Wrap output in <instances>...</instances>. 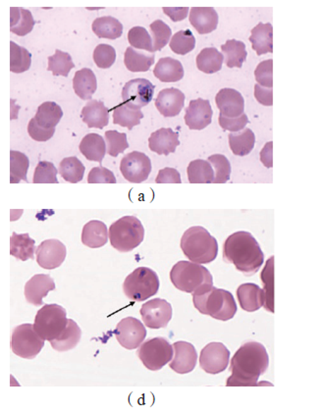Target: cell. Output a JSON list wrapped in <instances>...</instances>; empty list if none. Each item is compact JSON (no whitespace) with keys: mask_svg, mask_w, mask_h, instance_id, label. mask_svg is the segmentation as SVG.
<instances>
[{"mask_svg":"<svg viewBox=\"0 0 317 412\" xmlns=\"http://www.w3.org/2000/svg\"><path fill=\"white\" fill-rule=\"evenodd\" d=\"M270 366V357L263 343L247 342L237 350L231 360L227 387H255Z\"/></svg>","mask_w":317,"mask_h":412,"instance_id":"obj_1","label":"cell"},{"mask_svg":"<svg viewBox=\"0 0 317 412\" xmlns=\"http://www.w3.org/2000/svg\"><path fill=\"white\" fill-rule=\"evenodd\" d=\"M223 259L233 264L246 276H252L260 270L265 262V253L252 234L239 231L228 236L223 246Z\"/></svg>","mask_w":317,"mask_h":412,"instance_id":"obj_2","label":"cell"},{"mask_svg":"<svg viewBox=\"0 0 317 412\" xmlns=\"http://www.w3.org/2000/svg\"><path fill=\"white\" fill-rule=\"evenodd\" d=\"M192 302L200 314L228 321L237 314V304L230 292L215 287L192 294Z\"/></svg>","mask_w":317,"mask_h":412,"instance_id":"obj_3","label":"cell"},{"mask_svg":"<svg viewBox=\"0 0 317 412\" xmlns=\"http://www.w3.org/2000/svg\"><path fill=\"white\" fill-rule=\"evenodd\" d=\"M181 248L185 256L195 263L209 264L217 258V239L202 226L188 229L181 239Z\"/></svg>","mask_w":317,"mask_h":412,"instance_id":"obj_4","label":"cell"},{"mask_svg":"<svg viewBox=\"0 0 317 412\" xmlns=\"http://www.w3.org/2000/svg\"><path fill=\"white\" fill-rule=\"evenodd\" d=\"M170 280L175 288L188 294L207 291L213 286L212 275L199 263L179 261L170 271Z\"/></svg>","mask_w":317,"mask_h":412,"instance_id":"obj_5","label":"cell"},{"mask_svg":"<svg viewBox=\"0 0 317 412\" xmlns=\"http://www.w3.org/2000/svg\"><path fill=\"white\" fill-rule=\"evenodd\" d=\"M144 238L143 224L135 216H124L109 228L111 246L119 253H130L143 243Z\"/></svg>","mask_w":317,"mask_h":412,"instance_id":"obj_6","label":"cell"},{"mask_svg":"<svg viewBox=\"0 0 317 412\" xmlns=\"http://www.w3.org/2000/svg\"><path fill=\"white\" fill-rule=\"evenodd\" d=\"M159 285L156 272L148 267H139L127 276L123 283V291L131 301L144 302L157 294Z\"/></svg>","mask_w":317,"mask_h":412,"instance_id":"obj_7","label":"cell"},{"mask_svg":"<svg viewBox=\"0 0 317 412\" xmlns=\"http://www.w3.org/2000/svg\"><path fill=\"white\" fill-rule=\"evenodd\" d=\"M67 312L58 304H45L35 315L34 328L42 339L52 342L67 326Z\"/></svg>","mask_w":317,"mask_h":412,"instance_id":"obj_8","label":"cell"},{"mask_svg":"<svg viewBox=\"0 0 317 412\" xmlns=\"http://www.w3.org/2000/svg\"><path fill=\"white\" fill-rule=\"evenodd\" d=\"M137 355L144 367L159 371L173 360L174 348L166 338H151L139 345Z\"/></svg>","mask_w":317,"mask_h":412,"instance_id":"obj_9","label":"cell"},{"mask_svg":"<svg viewBox=\"0 0 317 412\" xmlns=\"http://www.w3.org/2000/svg\"><path fill=\"white\" fill-rule=\"evenodd\" d=\"M45 345V340L38 334L34 325L22 324L17 326L11 335V350L18 357L33 360Z\"/></svg>","mask_w":317,"mask_h":412,"instance_id":"obj_10","label":"cell"},{"mask_svg":"<svg viewBox=\"0 0 317 412\" xmlns=\"http://www.w3.org/2000/svg\"><path fill=\"white\" fill-rule=\"evenodd\" d=\"M156 86L146 79L129 81L122 90V99L128 108L141 110L152 101Z\"/></svg>","mask_w":317,"mask_h":412,"instance_id":"obj_11","label":"cell"},{"mask_svg":"<svg viewBox=\"0 0 317 412\" xmlns=\"http://www.w3.org/2000/svg\"><path fill=\"white\" fill-rule=\"evenodd\" d=\"M120 171L128 182L143 183L151 174V159L143 152L132 151L122 159Z\"/></svg>","mask_w":317,"mask_h":412,"instance_id":"obj_12","label":"cell"},{"mask_svg":"<svg viewBox=\"0 0 317 412\" xmlns=\"http://www.w3.org/2000/svg\"><path fill=\"white\" fill-rule=\"evenodd\" d=\"M114 333L122 347L129 350L138 348L146 338V329L143 323L131 316L122 319Z\"/></svg>","mask_w":317,"mask_h":412,"instance_id":"obj_13","label":"cell"},{"mask_svg":"<svg viewBox=\"0 0 317 412\" xmlns=\"http://www.w3.org/2000/svg\"><path fill=\"white\" fill-rule=\"evenodd\" d=\"M230 360L229 350L222 343H210L202 350L200 368L204 372L217 375L226 370Z\"/></svg>","mask_w":317,"mask_h":412,"instance_id":"obj_14","label":"cell"},{"mask_svg":"<svg viewBox=\"0 0 317 412\" xmlns=\"http://www.w3.org/2000/svg\"><path fill=\"white\" fill-rule=\"evenodd\" d=\"M141 315L146 327L151 329H161L167 327L172 318V307L162 299H154L146 302L141 309Z\"/></svg>","mask_w":317,"mask_h":412,"instance_id":"obj_15","label":"cell"},{"mask_svg":"<svg viewBox=\"0 0 317 412\" xmlns=\"http://www.w3.org/2000/svg\"><path fill=\"white\" fill-rule=\"evenodd\" d=\"M35 253H37L38 264L42 268L53 270L62 265L67 256V249L62 241L57 239H50V240L42 241L38 246Z\"/></svg>","mask_w":317,"mask_h":412,"instance_id":"obj_16","label":"cell"},{"mask_svg":"<svg viewBox=\"0 0 317 412\" xmlns=\"http://www.w3.org/2000/svg\"><path fill=\"white\" fill-rule=\"evenodd\" d=\"M213 111L209 101L197 98L190 101L185 114V123L191 130H204L212 124Z\"/></svg>","mask_w":317,"mask_h":412,"instance_id":"obj_17","label":"cell"},{"mask_svg":"<svg viewBox=\"0 0 317 412\" xmlns=\"http://www.w3.org/2000/svg\"><path fill=\"white\" fill-rule=\"evenodd\" d=\"M174 357L169 366L174 372L188 374L194 371L197 362V353L192 343L179 341L174 343Z\"/></svg>","mask_w":317,"mask_h":412,"instance_id":"obj_18","label":"cell"},{"mask_svg":"<svg viewBox=\"0 0 317 412\" xmlns=\"http://www.w3.org/2000/svg\"><path fill=\"white\" fill-rule=\"evenodd\" d=\"M215 103L220 114L227 118H238L245 111V101L234 88H222L215 96Z\"/></svg>","mask_w":317,"mask_h":412,"instance_id":"obj_19","label":"cell"},{"mask_svg":"<svg viewBox=\"0 0 317 412\" xmlns=\"http://www.w3.org/2000/svg\"><path fill=\"white\" fill-rule=\"evenodd\" d=\"M54 280L48 274H38L25 285V297L29 304L40 307L44 304V297L48 292L54 291Z\"/></svg>","mask_w":317,"mask_h":412,"instance_id":"obj_20","label":"cell"},{"mask_svg":"<svg viewBox=\"0 0 317 412\" xmlns=\"http://www.w3.org/2000/svg\"><path fill=\"white\" fill-rule=\"evenodd\" d=\"M185 104V95L178 88H164L156 99V108L164 117L179 115Z\"/></svg>","mask_w":317,"mask_h":412,"instance_id":"obj_21","label":"cell"},{"mask_svg":"<svg viewBox=\"0 0 317 412\" xmlns=\"http://www.w3.org/2000/svg\"><path fill=\"white\" fill-rule=\"evenodd\" d=\"M179 144V134L170 128L157 130L149 139V149L157 154L166 156L170 154H174Z\"/></svg>","mask_w":317,"mask_h":412,"instance_id":"obj_22","label":"cell"},{"mask_svg":"<svg viewBox=\"0 0 317 412\" xmlns=\"http://www.w3.org/2000/svg\"><path fill=\"white\" fill-rule=\"evenodd\" d=\"M189 19L200 35L209 34L218 26V14L212 7H192Z\"/></svg>","mask_w":317,"mask_h":412,"instance_id":"obj_23","label":"cell"},{"mask_svg":"<svg viewBox=\"0 0 317 412\" xmlns=\"http://www.w3.org/2000/svg\"><path fill=\"white\" fill-rule=\"evenodd\" d=\"M237 297L241 307L245 311L255 312L265 305V291L255 284L241 285L237 290Z\"/></svg>","mask_w":317,"mask_h":412,"instance_id":"obj_24","label":"cell"},{"mask_svg":"<svg viewBox=\"0 0 317 412\" xmlns=\"http://www.w3.org/2000/svg\"><path fill=\"white\" fill-rule=\"evenodd\" d=\"M83 123L88 128L103 129L109 123V110L105 103L96 99H91L82 109Z\"/></svg>","mask_w":317,"mask_h":412,"instance_id":"obj_25","label":"cell"},{"mask_svg":"<svg viewBox=\"0 0 317 412\" xmlns=\"http://www.w3.org/2000/svg\"><path fill=\"white\" fill-rule=\"evenodd\" d=\"M109 231L105 223L91 220L83 228L82 243L88 248H100L108 244Z\"/></svg>","mask_w":317,"mask_h":412,"instance_id":"obj_26","label":"cell"},{"mask_svg":"<svg viewBox=\"0 0 317 412\" xmlns=\"http://www.w3.org/2000/svg\"><path fill=\"white\" fill-rule=\"evenodd\" d=\"M253 50L258 56L273 52V27L270 23H258L250 37Z\"/></svg>","mask_w":317,"mask_h":412,"instance_id":"obj_27","label":"cell"},{"mask_svg":"<svg viewBox=\"0 0 317 412\" xmlns=\"http://www.w3.org/2000/svg\"><path fill=\"white\" fill-rule=\"evenodd\" d=\"M154 75L162 83H176L184 77V68L179 60L163 57L156 63Z\"/></svg>","mask_w":317,"mask_h":412,"instance_id":"obj_28","label":"cell"},{"mask_svg":"<svg viewBox=\"0 0 317 412\" xmlns=\"http://www.w3.org/2000/svg\"><path fill=\"white\" fill-rule=\"evenodd\" d=\"M79 149L86 159L90 161L98 162L100 164L108 152L105 139L96 133L88 134L87 136L83 137Z\"/></svg>","mask_w":317,"mask_h":412,"instance_id":"obj_29","label":"cell"},{"mask_svg":"<svg viewBox=\"0 0 317 412\" xmlns=\"http://www.w3.org/2000/svg\"><path fill=\"white\" fill-rule=\"evenodd\" d=\"M73 88L76 95L83 101L91 99L98 88V81L91 69L83 68L75 73Z\"/></svg>","mask_w":317,"mask_h":412,"instance_id":"obj_30","label":"cell"},{"mask_svg":"<svg viewBox=\"0 0 317 412\" xmlns=\"http://www.w3.org/2000/svg\"><path fill=\"white\" fill-rule=\"evenodd\" d=\"M81 338H82V331L78 326L77 323L74 320L68 319L67 326L63 331L62 334L50 343L57 352H68V350L77 347Z\"/></svg>","mask_w":317,"mask_h":412,"instance_id":"obj_31","label":"cell"},{"mask_svg":"<svg viewBox=\"0 0 317 412\" xmlns=\"http://www.w3.org/2000/svg\"><path fill=\"white\" fill-rule=\"evenodd\" d=\"M35 241L29 234H12L10 239V254L21 261L34 259L35 253Z\"/></svg>","mask_w":317,"mask_h":412,"instance_id":"obj_32","label":"cell"},{"mask_svg":"<svg viewBox=\"0 0 317 412\" xmlns=\"http://www.w3.org/2000/svg\"><path fill=\"white\" fill-rule=\"evenodd\" d=\"M35 21L29 10L12 7L10 9V30L19 37H25L34 29Z\"/></svg>","mask_w":317,"mask_h":412,"instance_id":"obj_33","label":"cell"},{"mask_svg":"<svg viewBox=\"0 0 317 412\" xmlns=\"http://www.w3.org/2000/svg\"><path fill=\"white\" fill-rule=\"evenodd\" d=\"M91 28L100 39L114 40L119 39L123 34V25L116 18L111 16L96 18Z\"/></svg>","mask_w":317,"mask_h":412,"instance_id":"obj_34","label":"cell"},{"mask_svg":"<svg viewBox=\"0 0 317 412\" xmlns=\"http://www.w3.org/2000/svg\"><path fill=\"white\" fill-rule=\"evenodd\" d=\"M63 116L60 106L52 101L40 104L34 118L40 127L45 129H54Z\"/></svg>","mask_w":317,"mask_h":412,"instance_id":"obj_35","label":"cell"},{"mask_svg":"<svg viewBox=\"0 0 317 412\" xmlns=\"http://www.w3.org/2000/svg\"><path fill=\"white\" fill-rule=\"evenodd\" d=\"M224 55L215 47L204 48L197 56V66L205 74L217 73L221 70Z\"/></svg>","mask_w":317,"mask_h":412,"instance_id":"obj_36","label":"cell"},{"mask_svg":"<svg viewBox=\"0 0 317 412\" xmlns=\"http://www.w3.org/2000/svg\"><path fill=\"white\" fill-rule=\"evenodd\" d=\"M188 179L192 184H207L215 179L214 169L209 161L197 159L189 164L187 169Z\"/></svg>","mask_w":317,"mask_h":412,"instance_id":"obj_37","label":"cell"},{"mask_svg":"<svg viewBox=\"0 0 317 412\" xmlns=\"http://www.w3.org/2000/svg\"><path fill=\"white\" fill-rule=\"evenodd\" d=\"M255 144V136L252 130L246 128L238 133L229 134L231 151L238 156H246L252 152Z\"/></svg>","mask_w":317,"mask_h":412,"instance_id":"obj_38","label":"cell"},{"mask_svg":"<svg viewBox=\"0 0 317 412\" xmlns=\"http://www.w3.org/2000/svg\"><path fill=\"white\" fill-rule=\"evenodd\" d=\"M225 62L229 68H242L243 63L247 60L248 52L246 45L237 40H229L221 45Z\"/></svg>","mask_w":317,"mask_h":412,"instance_id":"obj_39","label":"cell"},{"mask_svg":"<svg viewBox=\"0 0 317 412\" xmlns=\"http://www.w3.org/2000/svg\"><path fill=\"white\" fill-rule=\"evenodd\" d=\"M156 56L146 55V53L138 52L133 47L127 48L125 55H124V63L127 69L131 72H146L154 65Z\"/></svg>","mask_w":317,"mask_h":412,"instance_id":"obj_40","label":"cell"},{"mask_svg":"<svg viewBox=\"0 0 317 412\" xmlns=\"http://www.w3.org/2000/svg\"><path fill=\"white\" fill-rule=\"evenodd\" d=\"M113 123L131 130L141 123L144 118V113L141 110H136L128 108L126 104L121 103L113 109Z\"/></svg>","mask_w":317,"mask_h":412,"instance_id":"obj_41","label":"cell"},{"mask_svg":"<svg viewBox=\"0 0 317 412\" xmlns=\"http://www.w3.org/2000/svg\"><path fill=\"white\" fill-rule=\"evenodd\" d=\"M32 55L25 47L10 42V71L12 73H24L29 70Z\"/></svg>","mask_w":317,"mask_h":412,"instance_id":"obj_42","label":"cell"},{"mask_svg":"<svg viewBox=\"0 0 317 412\" xmlns=\"http://www.w3.org/2000/svg\"><path fill=\"white\" fill-rule=\"evenodd\" d=\"M29 166V159L26 154L16 151H10V183L16 184L22 180L28 182Z\"/></svg>","mask_w":317,"mask_h":412,"instance_id":"obj_43","label":"cell"},{"mask_svg":"<svg viewBox=\"0 0 317 412\" xmlns=\"http://www.w3.org/2000/svg\"><path fill=\"white\" fill-rule=\"evenodd\" d=\"M86 168L80 159L75 156L66 157L59 165L61 177L68 183H79L83 180Z\"/></svg>","mask_w":317,"mask_h":412,"instance_id":"obj_44","label":"cell"},{"mask_svg":"<svg viewBox=\"0 0 317 412\" xmlns=\"http://www.w3.org/2000/svg\"><path fill=\"white\" fill-rule=\"evenodd\" d=\"M73 68H75V64L68 52L57 50L54 55L48 57L47 71L52 72L53 76L68 77Z\"/></svg>","mask_w":317,"mask_h":412,"instance_id":"obj_45","label":"cell"},{"mask_svg":"<svg viewBox=\"0 0 317 412\" xmlns=\"http://www.w3.org/2000/svg\"><path fill=\"white\" fill-rule=\"evenodd\" d=\"M196 47V38L191 30H181L177 32L170 40V48L176 55H186Z\"/></svg>","mask_w":317,"mask_h":412,"instance_id":"obj_46","label":"cell"},{"mask_svg":"<svg viewBox=\"0 0 317 412\" xmlns=\"http://www.w3.org/2000/svg\"><path fill=\"white\" fill-rule=\"evenodd\" d=\"M261 281L265 287V309L274 314V256L268 259L265 268L261 272Z\"/></svg>","mask_w":317,"mask_h":412,"instance_id":"obj_47","label":"cell"},{"mask_svg":"<svg viewBox=\"0 0 317 412\" xmlns=\"http://www.w3.org/2000/svg\"><path fill=\"white\" fill-rule=\"evenodd\" d=\"M151 34L152 42H154V52H159L162 48L166 47L170 42L172 35L171 28L162 20H156L151 24Z\"/></svg>","mask_w":317,"mask_h":412,"instance_id":"obj_48","label":"cell"},{"mask_svg":"<svg viewBox=\"0 0 317 412\" xmlns=\"http://www.w3.org/2000/svg\"><path fill=\"white\" fill-rule=\"evenodd\" d=\"M128 40L131 47L146 50V52H151V55L154 52L152 38L146 28L141 26L132 28L128 33Z\"/></svg>","mask_w":317,"mask_h":412,"instance_id":"obj_49","label":"cell"},{"mask_svg":"<svg viewBox=\"0 0 317 412\" xmlns=\"http://www.w3.org/2000/svg\"><path fill=\"white\" fill-rule=\"evenodd\" d=\"M207 161L210 162L214 169V182L217 184L226 183L230 180L231 164L227 157L223 154H213L209 157Z\"/></svg>","mask_w":317,"mask_h":412,"instance_id":"obj_50","label":"cell"},{"mask_svg":"<svg viewBox=\"0 0 317 412\" xmlns=\"http://www.w3.org/2000/svg\"><path fill=\"white\" fill-rule=\"evenodd\" d=\"M105 141L108 144V154L113 157H117L119 154H123L129 147L127 142V134L119 133L117 131L105 132Z\"/></svg>","mask_w":317,"mask_h":412,"instance_id":"obj_51","label":"cell"},{"mask_svg":"<svg viewBox=\"0 0 317 412\" xmlns=\"http://www.w3.org/2000/svg\"><path fill=\"white\" fill-rule=\"evenodd\" d=\"M33 183L35 184H58L57 169L54 164L50 161H40L35 170Z\"/></svg>","mask_w":317,"mask_h":412,"instance_id":"obj_52","label":"cell"},{"mask_svg":"<svg viewBox=\"0 0 317 412\" xmlns=\"http://www.w3.org/2000/svg\"><path fill=\"white\" fill-rule=\"evenodd\" d=\"M116 52L109 45H98L93 52V61L98 68L108 69L115 63Z\"/></svg>","mask_w":317,"mask_h":412,"instance_id":"obj_53","label":"cell"},{"mask_svg":"<svg viewBox=\"0 0 317 412\" xmlns=\"http://www.w3.org/2000/svg\"><path fill=\"white\" fill-rule=\"evenodd\" d=\"M255 80L258 85L265 88H272L273 86V61L268 59L258 64L255 71Z\"/></svg>","mask_w":317,"mask_h":412,"instance_id":"obj_54","label":"cell"},{"mask_svg":"<svg viewBox=\"0 0 317 412\" xmlns=\"http://www.w3.org/2000/svg\"><path fill=\"white\" fill-rule=\"evenodd\" d=\"M218 121H219L220 127L223 130L230 131L231 133H238V132L243 131L248 123V116L246 113H243L242 116L238 117V118H227V117L219 114Z\"/></svg>","mask_w":317,"mask_h":412,"instance_id":"obj_55","label":"cell"},{"mask_svg":"<svg viewBox=\"0 0 317 412\" xmlns=\"http://www.w3.org/2000/svg\"><path fill=\"white\" fill-rule=\"evenodd\" d=\"M28 133L33 139L37 142H47L52 139L55 133L54 129H45L37 123L35 118L30 119L28 125Z\"/></svg>","mask_w":317,"mask_h":412,"instance_id":"obj_56","label":"cell"},{"mask_svg":"<svg viewBox=\"0 0 317 412\" xmlns=\"http://www.w3.org/2000/svg\"><path fill=\"white\" fill-rule=\"evenodd\" d=\"M88 183H90V184H96V183L114 184V183H116V178L110 170L106 169L103 166L95 167L88 173Z\"/></svg>","mask_w":317,"mask_h":412,"instance_id":"obj_57","label":"cell"},{"mask_svg":"<svg viewBox=\"0 0 317 412\" xmlns=\"http://www.w3.org/2000/svg\"><path fill=\"white\" fill-rule=\"evenodd\" d=\"M156 183H174V184H180L182 183L181 176L178 170L175 168L166 167L161 169L157 175Z\"/></svg>","mask_w":317,"mask_h":412,"instance_id":"obj_58","label":"cell"},{"mask_svg":"<svg viewBox=\"0 0 317 412\" xmlns=\"http://www.w3.org/2000/svg\"><path fill=\"white\" fill-rule=\"evenodd\" d=\"M255 98L260 104L265 106H272L273 91L272 88H265V86L255 84Z\"/></svg>","mask_w":317,"mask_h":412,"instance_id":"obj_59","label":"cell"},{"mask_svg":"<svg viewBox=\"0 0 317 412\" xmlns=\"http://www.w3.org/2000/svg\"><path fill=\"white\" fill-rule=\"evenodd\" d=\"M189 7H164L163 12L173 22L183 21L189 13Z\"/></svg>","mask_w":317,"mask_h":412,"instance_id":"obj_60","label":"cell"},{"mask_svg":"<svg viewBox=\"0 0 317 412\" xmlns=\"http://www.w3.org/2000/svg\"><path fill=\"white\" fill-rule=\"evenodd\" d=\"M272 142H267L260 152L261 162L267 168L272 167Z\"/></svg>","mask_w":317,"mask_h":412,"instance_id":"obj_61","label":"cell"}]
</instances>
